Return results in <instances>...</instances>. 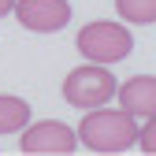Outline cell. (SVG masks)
<instances>
[{
  "instance_id": "6da1fadb",
  "label": "cell",
  "mask_w": 156,
  "mask_h": 156,
  "mask_svg": "<svg viewBox=\"0 0 156 156\" xmlns=\"http://www.w3.org/2000/svg\"><path fill=\"white\" fill-rule=\"evenodd\" d=\"M138 119L123 108H89L78 123V141L93 152H126L138 145Z\"/></svg>"
},
{
  "instance_id": "7a4b0ae2",
  "label": "cell",
  "mask_w": 156,
  "mask_h": 156,
  "mask_svg": "<svg viewBox=\"0 0 156 156\" xmlns=\"http://www.w3.org/2000/svg\"><path fill=\"white\" fill-rule=\"evenodd\" d=\"M115 74L108 71V63H82V67H74L67 78H63V97H67V104L74 108H101L108 104L112 97H115Z\"/></svg>"
},
{
  "instance_id": "3957f363",
  "label": "cell",
  "mask_w": 156,
  "mask_h": 156,
  "mask_svg": "<svg viewBox=\"0 0 156 156\" xmlns=\"http://www.w3.org/2000/svg\"><path fill=\"white\" fill-rule=\"evenodd\" d=\"M74 45L89 63H119L130 56L134 37L123 23H89V26L78 30Z\"/></svg>"
},
{
  "instance_id": "277c9868",
  "label": "cell",
  "mask_w": 156,
  "mask_h": 156,
  "mask_svg": "<svg viewBox=\"0 0 156 156\" xmlns=\"http://www.w3.org/2000/svg\"><path fill=\"white\" fill-rule=\"evenodd\" d=\"M19 149L30 156H67L78 149V130H71L60 119L26 123V134L19 138Z\"/></svg>"
},
{
  "instance_id": "5b68a950",
  "label": "cell",
  "mask_w": 156,
  "mask_h": 156,
  "mask_svg": "<svg viewBox=\"0 0 156 156\" xmlns=\"http://www.w3.org/2000/svg\"><path fill=\"white\" fill-rule=\"evenodd\" d=\"M15 19L34 34H56L71 23L67 0H15Z\"/></svg>"
},
{
  "instance_id": "8992f818",
  "label": "cell",
  "mask_w": 156,
  "mask_h": 156,
  "mask_svg": "<svg viewBox=\"0 0 156 156\" xmlns=\"http://www.w3.org/2000/svg\"><path fill=\"white\" fill-rule=\"evenodd\" d=\"M115 97H119V108L130 112L134 119H152L156 115V78L152 74H138L130 82H123L115 89Z\"/></svg>"
},
{
  "instance_id": "52a82bcc",
  "label": "cell",
  "mask_w": 156,
  "mask_h": 156,
  "mask_svg": "<svg viewBox=\"0 0 156 156\" xmlns=\"http://www.w3.org/2000/svg\"><path fill=\"white\" fill-rule=\"evenodd\" d=\"M26 123H30V104L23 97L0 93V134H19L26 130Z\"/></svg>"
},
{
  "instance_id": "ba28073f",
  "label": "cell",
  "mask_w": 156,
  "mask_h": 156,
  "mask_svg": "<svg viewBox=\"0 0 156 156\" xmlns=\"http://www.w3.org/2000/svg\"><path fill=\"white\" fill-rule=\"evenodd\" d=\"M115 11L123 15V23H134V26L156 23V0H115Z\"/></svg>"
},
{
  "instance_id": "9c48e42d",
  "label": "cell",
  "mask_w": 156,
  "mask_h": 156,
  "mask_svg": "<svg viewBox=\"0 0 156 156\" xmlns=\"http://www.w3.org/2000/svg\"><path fill=\"white\" fill-rule=\"evenodd\" d=\"M138 145H141V152L156 156V115H152V119H145V126L138 130Z\"/></svg>"
},
{
  "instance_id": "30bf717a",
  "label": "cell",
  "mask_w": 156,
  "mask_h": 156,
  "mask_svg": "<svg viewBox=\"0 0 156 156\" xmlns=\"http://www.w3.org/2000/svg\"><path fill=\"white\" fill-rule=\"evenodd\" d=\"M8 11H15V0H0V19H4Z\"/></svg>"
}]
</instances>
